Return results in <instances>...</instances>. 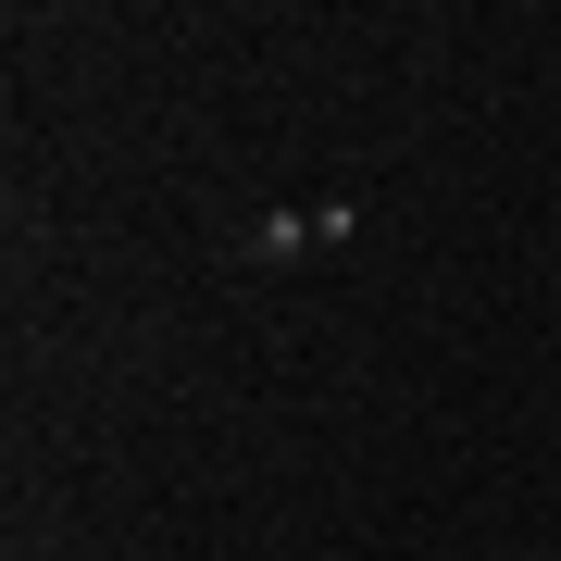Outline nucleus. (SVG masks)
Listing matches in <instances>:
<instances>
[{"mask_svg": "<svg viewBox=\"0 0 561 561\" xmlns=\"http://www.w3.org/2000/svg\"><path fill=\"white\" fill-rule=\"evenodd\" d=\"M350 225H362V201H275L262 225H238V238H225V262L275 275V262H312V250H337Z\"/></svg>", "mask_w": 561, "mask_h": 561, "instance_id": "obj_1", "label": "nucleus"}]
</instances>
